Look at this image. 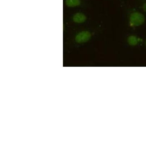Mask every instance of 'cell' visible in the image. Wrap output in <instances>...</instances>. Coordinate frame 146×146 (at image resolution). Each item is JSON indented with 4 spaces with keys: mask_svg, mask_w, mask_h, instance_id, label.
Returning <instances> with one entry per match:
<instances>
[{
    "mask_svg": "<svg viewBox=\"0 0 146 146\" xmlns=\"http://www.w3.org/2000/svg\"><path fill=\"white\" fill-rule=\"evenodd\" d=\"M145 21V17L143 14L139 12L133 13L130 17L131 24L135 27L142 25Z\"/></svg>",
    "mask_w": 146,
    "mask_h": 146,
    "instance_id": "obj_1",
    "label": "cell"
},
{
    "mask_svg": "<svg viewBox=\"0 0 146 146\" xmlns=\"http://www.w3.org/2000/svg\"><path fill=\"white\" fill-rule=\"evenodd\" d=\"M91 34L88 31L80 32L75 38L76 41L78 43H83L87 42L90 39Z\"/></svg>",
    "mask_w": 146,
    "mask_h": 146,
    "instance_id": "obj_2",
    "label": "cell"
},
{
    "mask_svg": "<svg viewBox=\"0 0 146 146\" xmlns=\"http://www.w3.org/2000/svg\"><path fill=\"white\" fill-rule=\"evenodd\" d=\"M86 17L82 13H77L74 15L73 20L75 22L77 23H82L86 20Z\"/></svg>",
    "mask_w": 146,
    "mask_h": 146,
    "instance_id": "obj_3",
    "label": "cell"
},
{
    "mask_svg": "<svg viewBox=\"0 0 146 146\" xmlns=\"http://www.w3.org/2000/svg\"><path fill=\"white\" fill-rule=\"evenodd\" d=\"M80 0H66V3L69 7H75L80 5Z\"/></svg>",
    "mask_w": 146,
    "mask_h": 146,
    "instance_id": "obj_4",
    "label": "cell"
},
{
    "mask_svg": "<svg viewBox=\"0 0 146 146\" xmlns=\"http://www.w3.org/2000/svg\"><path fill=\"white\" fill-rule=\"evenodd\" d=\"M129 44L131 46H135L137 44V38L136 36H131L129 37L128 39Z\"/></svg>",
    "mask_w": 146,
    "mask_h": 146,
    "instance_id": "obj_5",
    "label": "cell"
},
{
    "mask_svg": "<svg viewBox=\"0 0 146 146\" xmlns=\"http://www.w3.org/2000/svg\"><path fill=\"white\" fill-rule=\"evenodd\" d=\"M143 9H144V11L146 12V3L144 4L143 6Z\"/></svg>",
    "mask_w": 146,
    "mask_h": 146,
    "instance_id": "obj_6",
    "label": "cell"
}]
</instances>
